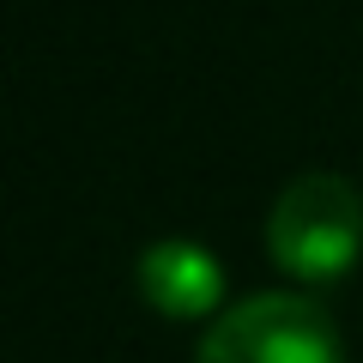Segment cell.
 Segmentation results:
<instances>
[{
    "instance_id": "obj_1",
    "label": "cell",
    "mask_w": 363,
    "mask_h": 363,
    "mask_svg": "<svg viewBox=\"0 0 363 363\" xmlns=\"http://www.w3.org/2000/svg\"><path fill=\"white\" fill-rule=\"evenodd\" d=\"M272 267L297 285H339L363 255V194L345 176H297L267 218Z\"/></svg>"
},
{
    "instance_id": "obj_2",
    "label": "cell",
    "mask_w": 363,
    "mask_h": 363,
    "mask_svg": "<svg viewBox=\"0 0 363 363\" xmlns=\"http://www.w3.org/2000/svg\"><path fill=\"white\" fill-rule=\"evenodd\" d=\"M194 363H345V339L315 297L267 291L224 309L200 339Z\"/></svg>"
},
{
    "instance_id": "obj_3",
    "label": "cell",
    "mask_w": 363,
    "mask_h": 363,
    "mask_svg": "<svg viewBox=\"0 0 363 363\" xmlns=\"http://www.w3.org/2000/svg\"><path fill=\"white\" fill-rule=\"evenodd\" d=\"M140 297L176 321H194L224 297V267L212 260V248L188 236H164L140 255Z\"/></svg>"
}]
</instances>
